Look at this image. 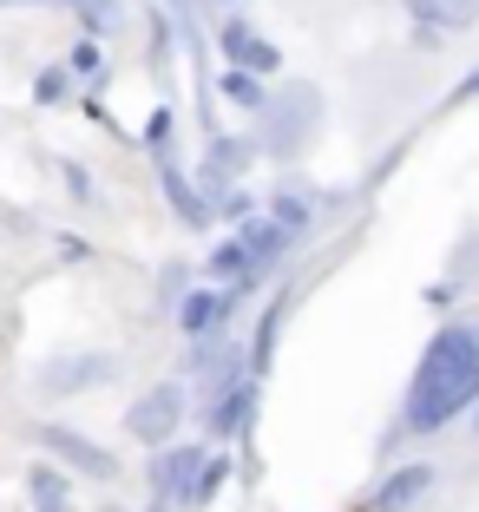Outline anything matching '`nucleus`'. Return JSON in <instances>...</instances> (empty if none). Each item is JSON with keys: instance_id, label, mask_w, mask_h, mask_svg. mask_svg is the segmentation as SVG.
<instances>
[{"instance_id": "4468645a", "label": "nucleus", "mask_w": 479, "mask_h": 512, "mask_svg": "<svg viewBox=\"0 0 479 512\" xmlns=\"http://www.w3.org/2000/svg\"><path fill=\"white\" fill-rule=\"evenodd\" d=\"M27 486H33V512H73V486H66V473L33 467Z\"/></svg>"}, {"instance_id": "412c9836", "label": "nucleus", "mask_w": 479, "mask_h": 512, "mask_svg": "<svg viewBox=\"0 0 479 512\" xmlns=\"http://www.w3.org/2000/svg\"><path fill=\"white\" fill-rule=\"evenodd\" d=\"M33 92H40V99H60V92H66V73H40V86H33Z\"/></svg>"}, {"instance_id": "9d476101", "label": "nucleus", "mask_w": 479, "mask_h": 512, "mask_svg": "<svg viewBox=\"0 0 479 512\" xmlns=\"http://www.w3.org/2000/svg\"><path fill=\"white\" fill-rule=\"evenodd\" d=\"M46 453H60L66 467H79V473H92V480H112V453H99V447H86L79 434H66V427H46Z\"/></svg>"}, {"instance_id": "0eeeda50", "label": "nucleus", "mask_w": 479, "mask_h": 512, "mask_svg": "<svg viewBox=\"0 0 479 512\" xmlns=\"http://www.w3.org/2000/svg\"><path fill=\"white\" fill-rule=\"evenodd\" d=\"M250 407H256V381H237L230 394H217V401L204 407L210 440H237V434H243V421H250Z\"/></svg>"}, {"instance_id": "39448f33", "label": "nucleus", "mask_w": 479, "mask_h": 512, "mask_svg": "<svg viewBox=\"0 0 479 512\" xmlns=\"http://www.w3.org/2000/svg\"><path fill=\"white\" fill-rule=\"evenodd\" d=\"M230 302H237V289H197V296H184V309H178L184 335H191V342H224Z\"/></svg>"}, {"instance_id": "4be33fe9", "label": "nucleus", "mask_w": 479, "mask_h": 512, "mask_svg": "<svg viewBox=\"0 0 479 512\" xmlns=\"http://www.w3.org/2000/svg\"><path fill=\"white\" fill-rule=\"evenodd\" d=\"M460 92H466V99H473V92H479V73H473V79H466V86H460Z\"/></svg>"}, {"instance_id": "aec40b11", "label": "nucleus", "mask_w": 479, "mask_h": 512, "mask_svg": "<svg viewBox=\"0 0 479 512\" xmlns=\"http://www.w3.org/2000/svg\"><path fill=\"white\" fill-rule=\"evenodd\" d=\"M73 66L92 79V73H99V46H92V40H79V46H73Z\"/></svg>"}, {"instance_id": "f3484780", "label": "nucleus", "mask_w": 479, "mask_h": 512, "mask_svg": "<svg viewBox=\"0 0 479 512\" xmlns=\"http://www.w3.org/2000/svg\"><path fill=\"white\" fill-rule=\"evenodd\" d=\"M270 217H283V224L296 230V237L309 230V204H302V197H276V211H270Z\"/></svg>"}, {"instance_id": "6ab92c4d", "label": "nucleus", "mask_w": 479, "mask_h": 512, "mask_svg": "<svg viewBox=\"0 0 479 512\" xmlns=\"http://www.w3.org/2000/svg\"><path fill=\"white\" fill-rule=\"evenodd\" d=\"M145 145H151V151H165V145H171V112H151V125H145Z\"/></svg>"}, {"instance_id": "20e7f679", "label": "nucleus", "mask_w": 479, "mask_h": 512, "mask_svg": "<svg viewBox=\"0 0 479 512\" xmlns=\"http://www.w3.org/2000/svg\"><path fill=\"white\" fill-rule=\"evenodd\" d=\"M112 355H53V362L40 368V388L46 394H86L92 381H112Z\"/></svg>"}, {"instance_id": "f8f14e48", "label": "nucleus", "mask_w": 479, "mask_h": 512, "mask_svg": "<svg viewBox=\"0 0 479 512\" xmlns=\"http://www.w3.org/2000/svg\"><path fill=\"white\" fill-rule=\"evenodd\" d=\"M473 7H479V0H407V14H414L420 27H434V33L473 27Z\"/></svg>"}, {"instance_id": "f257e3e1", "label": "nucleus", "mask_w": 479, "mask_h": 512, "mask_svg": "<svg viewBox=\"0 0 479 512\" xmlns=\"http://www.w3.org/2000/svg\"><path fill=\"white\" fill-rule=\"evenodd\" d=\"M479 401V329L473 322H447V329L427 342L414 368V388H407V427L414 434H440V427Z\"/></svg>"}, {"instance_id": "423d86ee", "label": "nucleus", "mask_w": 479, "mask_h": 512, "mask_svg": "<svg viewBox=\"0 0 479 512\" xmlns=\"http://www.w3.org/2000/svg\"><path fill=\"white\" fill-rule=\"evenodd\" d=\"M302 112H315V99H309V92H283V99H276V112H270V132H263V145H270V151H283V158H289V151H296L302 145V132H309V119H302Z\"/></svg>"}, {"instance_id": "ddd939ff", "label": "nucleus", "mask_w": 479, "mask_h": 512, "mask_svg": "<svg viewBox=\"0 0 479 512\" xmlns=\"http://www.w3.org/2000/svg\"><path fill=\"white\" fill-rule=\"evenodd\" d=\"M210 276H224L230 289H243V283H256V276H263V263H256L237 237H230V243H217V256H210Z\"/></svg>"}, {"instance_id": "a211bd4d", "label": "nucleus", "mask_w": 479, "mask_h": 512, "mask_svg": "<svg viewBox=\"0 0 479 512\" xmlns=\"http://www.w3.org/2000/svg\"><path fill=\"white\" fill-rule=\"evenodd\" d=\"M224 92H230V99H243V106H263V86H256V73H230Z\"/></svg>"}, {"instance_id": "7ed1b4c3", "label": "nucleus", "mask_w": 479, "mask_h": 512, "mask_svg": "<svg viewBox=\"0 0 479 512\" xmlns=\"http://www.w3.org/2000/svg\"><path fill=\"white\" fill-rule=\"evenodd\" d=\"M197 473H204V453H197V447H171L165 460H158V473H151V512L191 506Z\"/></svg>"}, {"instance_id": "9b49d317", "label": "nucleus", "mask_w": 479, "mask_h": 512, "mask_svg": "<svg viewBox=\"0 0 479 512\" xmlns=\"http://www.w3.org/2000/svg\"><path fill=\"white\" fill-rule=\"evenodd\" d=\"M237 243L256 256V263H276V256L296 243V230H289L283 217H256V224H243V230H237Z\"/></svg>"}, {"instance_id": "f03ea898", "label": "nucleus", "mask_w": 479, "mask_h": 512, "mask_svg": "<svg viewBox=\"0 0 479 512\" xmlns=\"http://www.w3.org/2000/svg\"><path fill=\"white\" fill-rule=\"evenodd\" d=\"M178 414H184V388H178V381H158L151 394H138V401H132L125 434L145 440V447H165V440L178 434Z\"/></svg>"}, {"instance_id": "2eb2a0df", "label": "nucleus", "mask_w": 479, "mask_h": 512, "mask_svg": "<svg viewBox=\"0 0 479 512\" xmlns=\"http://www.w3.org/2000/svg\"><path fill=\"white\" fill-rule=\"evenodd\" d=\"M158 178H165V191H171V204H178V211H184V217H191V224H204V217H210V211H204V204H197V191H191V184H184V178H178V165H158Z\"/></svg>"}, {"instance_id": "1a4fd4ad", "label": "nucleus", "mask_w": 479, "mask_h": 512, "mask_svg": "<svg viewBox=\"0 0 479 512\" xmlns=\"http://www.w3.org/2000/svg\"><path fill=\"white\" fill-rule=\"evenodd\" d=\"M427 486H434V473H427V467H401V473H388V480L368 493V512H407Z\"/></svg>"}, {"instance_id": "dca6fc26", "label": "nucleus", "mask_w": 479, "mask_h": 512, "mask_svg": "<svg viewBox=\"0 0 479 512\" xmlns=\"http://www.w3.org/2000/svg\"><path fill=\"white\" fill-rule=\"evenodd\" d=\"M224 480H230V460H224V453H210V460H204V473H197V493H191V506H210Z\"/></svg>"}, {"instance_id": "6e6552de", "label": "nucleus", "mask_w": 479, "mask_h": 512, "mask_svg": "<svg viewBox=\"0 0 479 512\" xmlns=\"http://www.w3.org/2000/svg\"><path fill=\"white\" fill-rule=\"evenodd\" d=\"M224 53L243 66V73H263V79H270L276 66H283V53H276L270 40H256V33L243 27V20H230V27H224Z\"/></svg>"}]
</instances>
